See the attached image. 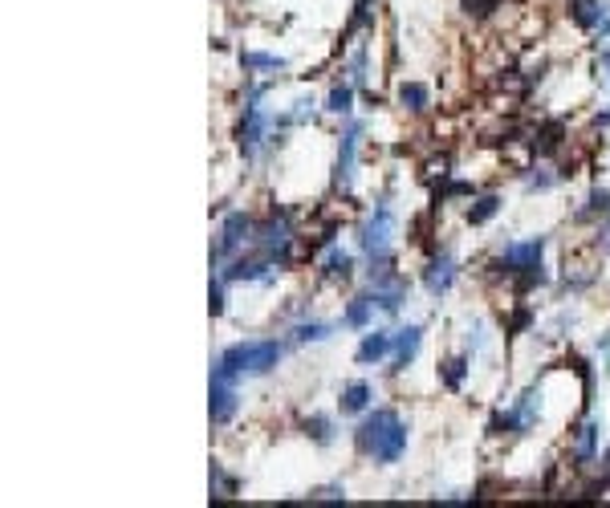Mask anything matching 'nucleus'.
Returning a JSON list of instances; mask_svg holds the SVG:
<instances>
[{
	"label": "nucleus",
	"mask_w": 610,
	"mask_h": 508,
	"mask_svg": "<svg viewBox=\"0 0 610 508\" xmlns=\"http://www.w3.org/2000/svg\"><path fill=\"white\" fill-rule=\"evenodd\" d=\"M354 448L362 460H375V464H399L407 452V427L391 407H379L375 415H366L354 427Z\"/></svg>",
	"instance_id": "f257e3e1"
},
{
	"label": "nucleus",
	"mask_w": 610,
	"mask_h": 508,
	"mask_svg": "<svg viewBox=\"0 0 610 508\" xmlns=\"http://www.w3.org/2000/svg\"><path fill=\"white\" fill-rule=\"evenodd\" d=\"M277 362H281V342H273V338L236 342L216 358L212 378H232L236 383V378H249V374H269Z\"/></svg>",
	"instance_id": "f03ea898"
},
{
	"label": "nucleus",
	"mask_w": 610,
	"mask_h": 508,
	"mask_svg": "<svg viewBox=\"0 0 610 508\" xmlns=\"http://www.w3.org/2000/svg\"><path fill=\"white\" fill-rule=\"evenodd\" d=\"M261 90H253V102L249 106H244V114H240V126H236V143H240V151L244 155H253L261 143H265V135H269V114L261 110Z\"/></svg>",
	"instance_id": "7ed1b4c3"
},
{
	"label": "nucleus",
	"mask_w": 610,
	"mask_h": 508,
	"mask_svg": "<svg viewBox=\"0 0 610 508\" xmlns=\"http://www.w3.org/2000/svg\"><path fill=\"white\" fill-rule=\"evenodd\" d=\"M541 252H545V240L541 236H533V240H521V244H509L501 257H497V273H505V277H517V273H525V269H533V265H541Z\"/></svg>",
	"instance_id": "20e7f679"
},
{
	"label": "nucleus",
	"mask_w": 610,
	"mask_h": 508,
	"mask_svg": "<svg viewBox=\"0 0 610 508\" xmlns=\"http://www.w3.org/2000/svg\"><path fill=\"white\" fill-rule=\"evenodd\" d=\"M253 220L244 216V212H232L224 224H220V236H216V248H212V261H224V257H232V252L244 244V240H253Z\"/></svg>",
	"instance_id": "39448f33"
},
{
	"label": "nucleus",
	"mask_w": 610,
	"mask_h": 508,
	"mask_svg": "<svg viewBox=\"0 0 610 508\" xmlns=\"http://www.w3.org/2000/svg\"><path fill=\"white\" fill-rule=\"evenodd\" d=\"M358 139H362V122H350L346 131H342V147H338V163H334V183L342 187V192H350V183H354Z\"/></svg>",
	"instance_id": "423d86ee"
},
{
	"label": "nucleus",
	"mask_w": 610,
	"mask_h": 508,
	"mask_svg": "<svg viewBox=\"0 0 610 508\" xmlns=\"http://www.w3.org/2000/svg\"><path fill=\"white\" fill-rule=\"evenodd\" d=\"M236 407H240V399H236V383H232V378H212V403H208L212 423H216V427L232 423Z\"/></svg>",
	"instance_id": "0eeeda50"
},
{
	"label": "nucleus",
	"mask_w": 610,
	"mask_h": 508,
	"mask_svg": "<svg viewBox=\"0 0 610 508\" xmlns=\"http://www.w3.org/2000/svg\"><path fill=\"white\" fill-rule=\"evenodd\" d=\"M456 273H460V269H456V261L448 257V252H440V257L423 269V289L432 293V297H444V293L456 285Z\"/></svg>",
	"instance_id": "6e6552de"
},
{
	"label": "nucleus",
	"mask_w": 610,
	"mask_h": 508,
	"mask_svg": "<svg viewBox=\"0 0 610 508\" xmlns=\"http://www.w3.org/2000/svg\"><path fill=\"white\" fill-rule=\"evenodd\" d=\"M395 350V334L391 330H375V334H366L362 342H358V350H354V358L362 362V366H371V362H379V358H387Z\"/></svg>",
	"instance_id": "1a4fd4ad"
},
{
	"label": "nucleus",
	"mask_w": 610,
	"mask_h": 508,
	"mask_svg": "<svg viewBox=\"0 0 610 508\" xmlns=\"http://www.w3.org/2000/svg\"><path fill=\"white\" fill-rule=\"evenodd\" d=\"M423 346V326H407V330H395V370H407L415 362Z\"/></svg>",
	"instance_id": "9d476101"
},
{
	"label": "nucleus",
	"mask_w": 610,
	"mask_h": 508,
	"mask_svg": "<svg viewBox=\"0 0 610 508\" xmlns=\"http://www.w3.org/2000/svg\"><path fill=\"white\" fill-rule=\"evenodd\" d=\"M375 293L371 297H354L350 305H346V313H342V326L346 330H366V326H371V317H375Z\"/></svg>",
	"instance_id": "9b49d317"
},
{
	"label": "nucleus",
	"mask_w": 610,
	"mask_h": 508,
	"mask_svg": "<svg viewBox=\"0 0 610 508\" xmlns=\"http://www.w3.org/2000/svg\"><path fill=\"white\" fill-rule=\"evenodd\" d=\"M371 399H375V387H371V383H350V387L342 391L338 407H342V415H362L366 407H371Z\"/></svg>",
	"instance_id": "f8f14e48"
},
{
	"label": "nucleus",
	"mask_w": 610,
	"mask_h": 508,
	"mask_svg": "<svg viewBox=\"0 0 610 508\" xmlns=\"http://www.w3.org/2000/svg\"><path fill=\"white\" fill-rule=\"evenodd\" d=\"M602 0H570V21L578 25V29H594L598 33V25H602Z\"/></svg>",
	"instance_id": "ddd939ff"
},
{
	"label": "nucleus",
	"mask_w": 610,
	"mask_h": 508,
	"mask_svg": "<svg viewBox=\"0 0 610 508\" xmlns=\"http://www.w3.org/2000/svg\"><path fill=\"white\" fill-rule=\"evenodd\" d=\"M350 273H354V257L342 248H330L326 261H322V277L326 281H350Z\"/></svg>",
	"instance_id": "4468645a"
},
{
	"label": "nucleus",
	"mask_w": 610,
	"mask_h": 508,
	"mask_svg": "<svg viewBox=\"0 0 610 508\" xmlns=\"http://www.w3.org/2000/svg\"><path fill=\"white\" fill-rule=\"evenodd\" d=\"M594 448H598V423L590 419V423H582L578 435H574V460H578V464H590V460H594Z\"/></svg>",
	"instance_id": "2eb2a0df"
},
{
	"label": "nucleus",
	"mask_w": 610,
	"mask_h": 508,
	"mask_svg": "<svg viewBox=\"0 0 610 508\" xmlns=\"http://www.w3.org/2000/svg\"><path fill=\"white\" fill-rule=\"evenodd\" d=\"M399 102H403V110L423 114L427 106H432V90L419 86V82H403V86H399Z\"/></svg>",
	"instance_id": "dca6fc26"
},
{
	"label": "nucleus",
	"mask_w": 610,
	"mask_h": 508,
	"mask_svg": "<svg viewBox=\"0 0 610 508\" xmlns=\"http://www.w3.org/2000/svg\"><path fill=\"white\" fill-rule=\"evenodd\" d=\"M301 431L310 435L314 443H322V448H330V443H334V419H326V415H305Z\"/></svg>",
	"instance_id": "f3484780"
},
{
	"label": "nucleus",
	"mask_w": 610,
	"mask_h": 508,
	"mask_svg": "<svg viewBox=\"0 0 610 508\" xmlns=\"http://www.w3.org/2000/svg\"><path fill=\"white\" fill-rule=\"evenodd\" d=\"M562 135H566V126H562V122H549V126H541V131L533 135V151H537V155L558 151V147H562Z\"/></svg>",
	"instance_id": "a211bd4d"
},
{
	"label": "nucleus",
	"mask_w": 610,
	"mask_h": 508,
	"mask_svg": "<svg viewBox=\"0 0 610 508\" xmlns=\"http://www.w3.org/2000/svg\"><path fill=\"white\" fill-rule=\"evenodd\" d=\"M464 378H468V358H448V362H440V383H444L448 391H460Z\"/></svg>",
	"instance_id": "6ab92c4d"
},
{
	"label": "nucleus",
	"mask_w": 610,
	"mask_h": 508,
	"mask_svg": "<svg viewBox=\"0 0 610 508\" xmlns=\"http://www.w3.org/2000/svg\"><path fill=\"white\" fill-rule=\"evenodd\" d=\"M240 66L244 70H285V57H277V53H240Z\"/></svg>",
	"instance_id": "aec40b11"
},
{
	"label": "nucleus",
	"mask_w": 610,
	"mask_h": 508,
	"mask_svg": "<svg viewBox=\"0 0 610 508\" xmlns=\"http://www.w3.org/2000/svg\"><path fill=\"white\" fill-rule=\"evenodd\" d=\"M330 334H334L330 322H301V326L293 330V342H301V346H305V342H326Z\"/></svg>",
	"instance_id": "412c9836"
},
{
	"label": "nucleus",
	"mask_w": 610,
	"mask_h": 508,
	"mask_svg": "<svg viewBox=\"0 0 610 508\" xmlns=\"http://www.w3.org/2000/svg\"><path fill=\"white\" fill-rule=\"evenodd\" d=\"M501 212V196H480L472 208H468V224H484Z\"/></svg>",
	"instance_id": "4be33fe9"
},
{
	"label": "nucleus",
	"mask_w": 610,
	"mask_h": 508,
	"mask_svg": "<svg viewBox=\"0 0 610 508\" xmlns=\"http://www.w3.org/2000/svg\"><path fill=\"white\" fill-rule=\"evenodd\" d=\"M375 5H379V0H358V5H354V17H350V25H346V33H358V29L371 25Z\"/></svg>",
	"instance_id": "5701e85b"
},
{
	"label": "nucleus",
	"mask_w": 610,
	"mask_h": 508,
	"mask_svg": "<svg viewBox=\"0 0 610 508\" xmlns=\"http://www.w3.org/2000/svg\"><path fill=\"white\" fill-rule=\"evenodd\" d=\"M350 102H354V90L350 86H334L330 98H326V110L330 114H350Z\"/></svg>",
	"instance_id": "b1692460"
},
{
	"label": "nucleus",
	"mask_w": 610,
	"mask_h": 508,
	"mask_svg": "<svg viewBox=\"0 0 610 508\" xmlns=\"http://www.w3.org/2000/svg\"><path fill=\"white\" fill-rule=\"evenodd\" d=\"M232 492H236V480H232L220 464H212V496H216V500H228Z\"/></svg>",
	"instance_id": "393cba45"
},
{
	"label": "nucleus",
	"mask_w": 610,
	"mask_h": 508,
	"mask_svg": "<svg viewBox=\"0 0 610 508\" xmlns=\"http://www.w3.org/2000/svg\"><path fill=\"white\" fill-rule=\"evenodd\" d=\"M350 78H354L358 86L366 82V49H358V53H354V61H350Z\"/></svg>",
	"instance_id": "a878e982"
},
{
	"label": "nucleus",
	"mask_w": 610,
	"mask_h": 508,
	"mask_svg": "<svg viewBox=\"0 0 610 508\" xmlns=\"http://www.w3.org/2000/svg\"><path fill=\"white\" fill-rule=\"evenodd\" d=\"M208 297H212V313L220 317V313H224V277L212 281V293H208Z\"/></svg>",
	"instance_id": "bb28decb"
},
{
	"label": "nucleus",
	"mask_w": 610,
	"mask_h": 508,
	"mask_svg": "<svg viewBox=\"0 0 610 508\" xmlns=\"http://www.w3.org/2000/svg\"><path fill=\"white\" fill-rule=\"evenodd\" d=\"M464 5H468V13L484 17V13H493V5H497V0H464Z\"/></svg>",
	"instance_id": "cd10ccee"
},
{
	"label": "nucleus",
	"mask_w": 610,
	"mask_h": 508,
	"mask_svg": "<svg viewBox=\"0 0 610 508\" xmlns=\"http://www.w3.org/2000/svg\"><path fill=\"white\" fill-rule=\"evenodd\" d=\"M602 468H606V476H610V443H606V452H602Z\"/></svg>",
	"instance_id": "c85d7f7f"
}]
</instances>
